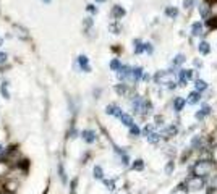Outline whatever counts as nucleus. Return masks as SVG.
<instances>
[{
	"label": "nucleus",
	"mask_w": 217,
	"mask_h": 194,
	"mask_svg": "<svg viewBox=\"0 0 217 194\" xmlns=\"http://www.w3.org/2000/svg\"><path fill=\"white\" fill-rule=\"evenodd\" d=\"M183 62H185V55H181V54H178V55H177V57H175V58H173V62H172V65H173V66H178V65H181V63H183Z\"/></svg>",
	"instance_id": "obj_19"
},
{
	"label": "nucleus",
	"mask_w": 217,
	"mask_h": 194,
	"mask_svg": "<svg viewBox=\"0 0 217 194\" xmlns=\"http://www.w3.org/2000/svg\"><path fill=\"white\" fill-rule=\"evenodd\" d=\"M60 178H62V181H63V183L67 181V175H65V172H63V168H62V167H60Z\"/></svg>",
	"instance_id": "obj_32"
},
{
	"label": "nucleus",
	"mask_w": 217,
	"mask_h": 194,
	"mask_svg": "<svg viewBox=\"0 0 217 194\" xmlns=\"http://www.w3.org/2000/svg\"><path fill=\"white\" fill-rule=\"evenodd\" d=\"M162 121H164V120H162V117H156V125H157V126H161V125H162Z\"/></svg>",
	"instance_id": "obj_35"
},
{
	"label": "nucleus",
	"mask_w": 217,
	"mask_h": 194,
	"mask_svg": "<svg viewBox=\"0 0 217 194\" xmlns=\"http://www.w3.org/2000/svg\"><path fill=\"white\" fill-rule=\"evenodd\" d=\"M175 133H177V128H175V126H169L167 129H165L164 136H165V138H169V136H173Z\"/></svg>",
	"instance_id": "obj_23"
},
{
	"label": "nucleus",
	"mask_w": 217,
	"mask_h": 194,
	"mask_svg": "<svg viewBox=\"0 0 217 194\" xmlns=\"http://www.w3.org/2000/svg\"><path fill=\"white\" fill-rule=\"evenodd\" d=\"M104 185L107 186V189H110V191L115 189V183H113V180H104Z\"/></svg>",
	"instance_id": "obj_26"
},
{
	"label": "nucleus",
	"mask_w": 217,
	"mask_h": 194,
	"mask_svg": "<svg viewBox=\"0 0 217 194\" xmlns=\"http://www.w3.org/2000/svg\"><path fill=\"white\" fill-rule=\"evenodd\" d=\"M130 73H131V68H130V66H127V65H125V66H120V70H118V78L123 81V79H127V78L130 76Z\"/></svg>",
	"instance_id": "obj_10"
},
{
	"label": "nucleus",
	"mask_w": 217,
	"mask_h": 194,
	"mask_svg": "<svg viewBox=\"0 0 217 194\" xmlns=\"http://www.w3.org/2000/svg\"><path fill=\"white\" fill-rule=\"evenodd\" d=\"M105 113H107V115H113V117H120V115H122V108H120L118 105H107V108H105Z\"/></svg>",
	"instance_id": "obj_6"
},
{
	"label": "nucleus",
	"mask_w": 217,
	"mask_h": 194,
	"mask_svg": "<svg viewBox=\"0 0 217 194\" xmlns=\"http://www.w3.org/2000/svg\"><path fill=\"white\" fill-rule=\"evenodd\" d=\"M191 34H193V36H199V34H203V23H201V21L193 23V26H191Z\"/></svg>",
	"instance_id": "obj_12"
},
{
	"label": "nucleus",
	"mask_w": 217,
	"mask_h": 194,
	"mask_svg": "<svg viewBox=\"0 0 217 194\" xmlns=\"http://www.w3.org/2000/svg\"><path fill=\"white\" fill-rule=\"evenodd\" d=\"M131 79H135V81H139L141 76H143V68L136 66V68H131V73H130Z\"/></svg>",
	"instance_id": "obj_11"
},
{
	"label": "nucleus",
	"mask_w": 217,
	"mask_h": 194,
	"mask_svg": "<svg viewBox=\"0 0 217 194\" xmlns=\"http://www.w3.org/2000/svg\"><path fill=\"white\" fill-rule=\"evenodd\" d=\"M144 168V162L143 160H135L133 162V170H143Z\"/></svg>",
	"instance_id": "obj_25"
},
{
	"label": "nucleus",
	"mask_w": 217,
	"mask_h": 194,
	"mask_svg": "<svg viewBox=\"0 0 217 194\" xmlns=\"http://www.w3.org/2000/svg\"><path fill=\"white\" fill-rule=\"evenodd\" d=\"M214 170V165L212 162L209 160H201V162H196V165L193 167V173L199 178H204V176H209Z\"/></svg>",
	"instance_id": "obj_1"
},
{
	"label": "nucleus",
	"mask_w": 217,
	"mask_h": 194,
	"mask_svg": "<svg viewBox=\"0 0 217 194\" xmlns=\"http://www.w3.org/2000/svg\"><path fill=\"white\" fill-rule=\"evenodd\" d=\"M143 79H144V81H149L151 76H149V75H143Z\"/></svg>",
	"instance_id": "obj_39"
},
{
	"label": "nucleus",
	"mask_w": 217,
	"mask_h": 194,
	"mask_svg": "<svg viewBox=\"0 0 217 194\" xmlns=\"http://www.w3.org/2000/svg\"><path fill=\"white\" fill-rule=\"evenodd\" d=\"M199 99H201V92L195 91V92H191L190 95H188L186 102H188V104H191V105H195V104H198V102H199Z\"/></svg>",
	"instance_id": "obj_9"
},
{
	"label": "nucleus",
	"mask_w": 217,
	"mask_h": 194,
	"mask_svg": "<svg viewBox=\"0 0 217 194\" xmlns=\"http://www.w3.org/2000/svg\"><path fill=\"white\" fill-rule=\"evenodd\" d=\"M112 16L113 18H122V16H125V8H122L120 5H115L112 10Z\"/></svg>",
	"instance_id": "obj_15"
},
{
	"label": "nucleus",
	"mask_w": 217,
	"mask_h": 194,
	"mask_svg": "<svg viewBox=\"0 0 217 194\" xmlns=\"http://www.w3.org/2000/svg\"><path fill=\"white\" fill-rule=\"evenodd\" d=\"M146 134V139L151 142V144H157L159 141H161V134L157 133V131H154V128L151 126V125H146V128L143 129Z\"/></svg>",
	"instance_id": "obj_3"
},
{
	"label": "nucleus",
	"mask_w": 217,
	"mask_h": 194,
	"mask_svg": "<svg viewBox=\"0 0 217 194\" xmlns=\"http://www.w3.org/2000/svg\"><path fill=\"white\" fill-rule=\"evenodd\" d=\"M78 63H79V66L83 68V71H91V66L88 65V57L86 55H79L78 57Z\"/></svg>",
	"instance_id": "obj_8"
},
{
	"label": "nucleus",
	"mask_w": 217,
	"mask_h": 194,
	"mask_svg": "<svg viewBox=\"0 0 217 194\" xmlns=\"http://www.w3.org/2000/svg\"><path fill=\"white\" fill-rule=\"evenodd\" d=\"M44 2H49V0H44Z\"/></svg>",
	"instance_id": "obj_42"
},
{
	"label": "nucleus",
	"mask_w": 217,
	"mask_h": 194,
	"mask_svg": "<svg viewBox=\"0 0 217 194\" xmlns=\"http://www.w3.org/2000/svg\"><path fill=\"white\" fill-rule=\"evenodd\" d=\"M143 52V42L139 39H136L135 41V54H141Z\"/></svg>",
	"instance_id": "obj_22"
},
{
	"label": "nucleus",
	"mask_w": 217,
	"mask_h": 194,
	"mask_svg": "<svg viewBox=\"0 0 217 194\" xmlns=\"http://www.w3.org/2000/svg\"><path fill=\"white\" fill-rule=\"evenodd\" d=\"M120 118V121H122L123 125H125V126H131V125H135V121H133V118H131L130 115H127V113H122V115H120L118 117Z\"/></svg>",
	"instance_id": "obj_13"
},
{
	"label": "nucleus",
	"mask_w": 217,
	"mask_h": 194,
	"mask_svg": "<svg viewBox=\"0 0 217 194\" xmlns=\"http://www.w3.org/2000/svg\"><path fill=\"white\" fill-rule=\"evenodd\" d=\"M165 15L170 16V18H175V16L178 15V10H177L175 7H167L165 8Z\"/></svg>",
	"instance_id": "obj_18"
},
{
	"label": "nucleus",
	"mask_w": 217,
	"mask_h": 194,
	"mask_svg": "<svg viewBox=\"0 0 217 194\" xmlns=\"http://www.w3.org/2000/svg\"><path fill=\"white\" fill-rule=\"evenodd\" d=\"M209 113H211V107H209V105H203L201 110L196 112V118H198V120H203L206 115H209Z\"/></svg>",
	"instance_id": "obj_14"
},
{
	"label": "nucleus",
	"mask_w": 217,
	"mask_h": 194,
	"mask_svg": "<svg viewBox=\"0 0 217 194\" xmlns=\"http://www.w3.org/2000/svg\"><path fill=\"white\" fill-rule=\"evenodd\" d=\"M175 168V165H173V162H169L167 163V167H165V173H167V175H170V173H172V170Z\"/></svg>",
	"instance_id": "obj_29"
},
{
	"label": "nucleus",
	"mask_w": 217,
	"mask_h": 194,
	"mask_svg": "<svg viewBox=\"0 0 217 194\" xmlns=\"http://www.w3.org/2000/svg\"><path fill=\"white\" fill-rule=\"evenodd\" d=\"M172 194H186V189H185L183 186H178V188H177V189H175Z\"/></svg>",
	"instance_id": "obj_30"
},
{
	"label": "nucleus",
	"mask_w": 217,
	"mask_h": 194,
	"mask_svg": "<svg viewBox=\"0 0 217 194\" xmlns=\"http://www.w3.org/2000/svg\"><path fill=\"white\" fill-rule=\"evenodd\" d=\"M198 50H199V52H201L203 55H207L209 52H211V45L207 44V42H199V45H198Z\"/></svg>",
	"instance_id": "obj_16"
},
{
	"label": "nucleus",
	"mask_w": 217,
	"mask_h": 194,
	"mask_svg": "<svg viewBox=\"0 0 217 194\" xmlns=\"http://www.w3.org/2000/svg\"><path fill=\"white\" fill-rule=\"evenodd\" d=\"M88 11H89V13H96V11H97V8H96L94 5H88Z\"/></svg>",
	"instance_id": "obj_33"
},
{
	"label": "nucleus",
	"mask_w": 217,
	"mask_h": 194,
	"mask_svg": "<svg viewBox=\"0 0 217 194\" xmlns=\"http://www.w3.org/2000/svg\"><path fill=\"white\" fill-rule=\"evenodd\" d=\"M81 138L86 141L88 144H93V142L96 141V133H94V131H91V129H84L81 133Z\"/></svg>",
	"instance_id": "obj_5"
},
{
	"label": "nucleus",
	"mask_w": 217,
	"mask_h": 194,
	"mask_svg": "<svg viewBox=\"0 0 217 194\" xmlns=\"http://www.w3.org/2000/svg\"><path fill=\"white\" fill-rule=\"evenodd\" d=\"M193 3H195V0H185V2H183V7H185V8H191Z\"/></svg>",
	"instance_id": "obj_31"
},
{
	"label": "nucleus",
	"mask_w": 217,
	"mask_h": 194,
	"mask_svg": "<svg viewBox=\"0 0 217 194\" xmlns=\"http://www.w3.org/2000/svg\"><path fill=\"white\" fill-rule=\"evenodd\" d=\"M195 66H199V68H201V66H203V62H201V60H195Z\"/></svg>",
	"instance_id": "obj_38"
},
{
	"label": "nucleus",
	"mask_w": 217,
	"mask_h": 194,
	"mask_svg": "<svg viewBox=\"0 0 217 194\" xmlns=\"http://www.w3.org/2000/svg\"><path fill=\"white\" fill-rule=\"evenodd\" d=\"M94 178H97V180L104 178V172H102V168L99 167V165H96V167H94Z\"/></svg>",
	"instance_id": "obj_20"
},
{
	"label": "nucleus",
	"mask_w": 217,
	"mask_h": 194,
	"mask_svg": "<svg viewBox=\"0 0 217 194\" xmlns=\"http://www.w3.org/2000/svg\"><path fill=\"white\" fill-rule=\"evenodd\" d=\"M199 10H201V15H203V16H206V15H207V7H206V5H203V7L199 8Z\"/></svg>",
	"instance_id": "obj_34"
},
{
	"label": "nucleus",
	"mask_w": 217,
	"mask_h": 194,
	"mask_svg": "<svg viewBox=\"0 0 217 194\" xmlns=\"http://www.w3.org/2000/svg\"><path fill=\"white\" fill-rule=\"evenodd\" d=\"M120 66H122V63H120V60L113 58V60L110 62V68H112L113 71H118V70H120Z\"/></svg>",
	"instance_id": "obj_21"
},
{
	"label": "nucleus",
	"mask_w": 217,
	"mask_h": 194,
	"mask_svg": "<svg viewBox=\"0 0 217 194\" xmlns=\"http://www.w3.org/2000/svg\"><path fill=\"white\" fill-rule=\"evenodd\" d=\"M185 105H186V100L183 99V97H175L173 99V110L175 112H181Z\"/></svg>",
	"instance_id": "obj_7"
},
{
	"label": "nucleus",
	"mask_w": 217,
	"mask_h": 194,
	"mask_svg": "<svg viewBox=\"0 0 217 194\" xmlns=\"http://www.w3.org/2000/svg\"><path fill=\"white\" fill-rule=\"evenodd\" d=\"M185 185H186V188H190V189L198 191V189H203V188H204V180L199 178V176H196V175H193V176H190V178L186 180Z\"/></svg>",
	"instance_id": "obj_2"
},
{
	"label": "nucleus",
	"mask_w": 217,
	"mask_h": 194,
	"mask_svg": "<svg viewBox=\"0 0 217 194\" xmlns=\"http://www.w3.org/2000/svg\"><path fill=\"white\" fill-rule=\"evenodd\" d=\"M139 133H141V129L136 126V125H131V126H130V134L131 136H138Z\"/></svg>",
	"instance_id": "obj_24"
},
{
	"label": "nucleus",
	"mask_w": 217,
	"mask_h": 194,
	"mask_svg": "<svg viewBox=\"0 0 217 194\" xmlns=\"http://www.w3.org/2000/svg\"><path fill=\"white\" fill-rule=\"evenodd\" d=\"M193 78V70H180V84L185 86V84Z\"/></svg>",
	"instance_id": "obj_4"
},
{
	"label": "nucleus",
	"mask_w": 217,
	"mask_h": 194,
	"mask_svg": "<svg viewBox=\"0 0 217 194\" xmlns=\"http://www.w3.org/2000/svg\"><path fill=\"white\" fill-rule=\"evenodd\" d=\"M5 60H7V55H5V54H0V63H5Z\"/></svg>",
	"instance_id": "obj_36"
},
{
	"label": "nucleus",
	"mask_w": 217,
	"mask_h": 194,
	"mask_svg": "<svg viewBox=\"0 0 217 194\" xmlns=\"http://www.w3.org/2000/svg\"><path fill=\"white\" fill-rule=\"evenodd\" d=\"M204 89H207V83L203 81V79H198L196 81V91L198 92H203Z\"/></svg>",
	"instance_id": "obj_17"
},
{
	"label": "nucleus",
	"mask_w": 217,
	"mask_h": 194,
	"mask_svg": "<svg viewBox=\"0 0 217 194\" xmlns=\"http://www.w3.org/2000/svg\"><path fill=\"white\" fill-rule=\"evenodd\" d=\"M96 2H99V3H102V2H105V0H96Z\"/></svg>",
	"instance_id": "obj_40"
},
{
	"label": "nucleus",
	"mask_w": 217,
	"mask_h": 194,
	"mask_svg": "<svg viewBox=\"0 0 217 194\" xmlns=\"http://www.w3.org/2000/svg\"><path fill=\"white\" fill-rule=\"evenodd\" d=\"M2 151H3V149H2V146H0V154H2Z\"/></svg>",
	"instance_id": "obj_41"
},
{
	"label": "nucleus",
	"mask_w": 217,
	"mask_h": 194,
	"mask_svg": "<svg viewBox=\"0 0 217 194\" xmlns=\"http://www.w3.org/2000/svg\"><path fill=\"white\" fill-rule=\"evenodd\" d=\"M115 91H117V92H118V94H122V95H125V94H127V91H128V88H127V86H125V84H122V86H117V88H115Z\"/></svg>",
	"instance_id": "obj_27"
},
{
	"label": "nucleus",
	"mask_w": 217,
	"mask_h": 194,
	"mask_svg": "<svg viewBox=\"0 0 217 194\" xmlns=\"http://www.w3.org/2000/svg\"><path fill=\"white\" fill-rule=\"evenodd\" d=\"M110 29H112V31H115V34H118L120 28H118V26H115V24H112V26H110Z\"/></svg>",
	"instance_id": "obj_37"
},
{
	"label": "nucleus",
	"mask_w": 217,
	"mask_h": 194,
	"mask_svg": "<svg viewBox=\"0 0 217 194\" xmlns=\"http://www.w3.org/2000/svg\"><path fill=\"white\" fill-rule=\"evenodd\" d=\"M143 52H147V54H152V45L151 44H143Z\"/></svg>",
	"instance_id": "obj_28"
}]
</instances>
